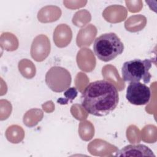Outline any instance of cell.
<instances>
[{
	"label": "cell",
	"mask_w": 157,
	"mask_h": 157,
	"mask_svg": "<svg viewBox=\"0 0 157 157\" xmlns=\"http://www.w3.org/2000/svg\"><path fill=\"white\" fill-rule=\"evenodd\" d=\"M119 102L116 86L105 80L90 82L82 93V107L90 114L104 117L113 112Z\"/></svg>",
	"instance_id": "obj_1"
},
{
	"label": "cell",
	"mask_w": 157,
	"mask_h": 157,
	"mask_svg": "<svg viewBox=\"0 0 157 157\" xmlns=\"http://www.w3.org/2000/svg\"><path fill=\"white\" fill-rule=\"evenodd\" d=\"M93 48L98 59L108 62L123 53L124 45L115 33H109L97 37L94 42Z\"/></svg>",
	"instance_id": "obj_2"
},
{
	"label": "cell",
	"mask_w": 157,
	"mask_h": 157,
	"mask_svg": "<svg viewBox=\"0 0 157 157\" xmlns=\"http://www.w3.org/2000/svg\"><path fill=\"white\" fill-rule=\"evenodd\" d=\"M152 60L145 59H134L123 63L121 68L122 78L128 82H139L141 80L144 83L150 82L151 75L149 70L151 67Z\"/></svg>",
	"instance_id": "obj_3"
},
{
	"label": "cell",
	"mask_w": 157,
	"mask_h": 157,
	"mask_svg": "<svg viewBox=\"0 0 157 157\" xmlns=\"http://www.w3.org/2000/svg\"><path fill=\"white\" fill-rule=\"evenodd\" d=\"M72 78L70 72L60 66H53L46 73L45 83L54 92L61 93L70 86Z\"/></svg>",
	"instance_id": "obj_4"
},
{
	"label": "cell",
	"mask_w": 157,
	"mask_h": 157,
	"mask_svg": "<svg viewBox=\"0 0 157 157\" xmlns=\"http://www.w3.org/2000/svg\"><path fill=\"white\" fill-rule=\"evenodd\" d=\"M151 98L150 88L145 83L131 82L126 89V99L132 104L136 105H145Z\"/></svg>",
	"instance_id": "obj_5"
},
{
	"label": "cell",
	"mask_w": 157,
	"mask_h": 157,
	"mask_svg": "<svg viewBox=\"0 0 157 157\" xmlns=\"http://www.w3.org/2000/svg\"><path fill=\"white\" fill-rule=\"evenodd\" d=\"M116 156H153L155 155L148 147L138 144L128 145L120 150L115 155Z\"/></svg>",
	"instance_id": "obj_6"
},
{
	"label": "cell",
	"mask_w": 157,
	"mask_h": 157,
	"mask_svg": "<svg viewBox=\"0 0 157 157\" xmlns=\"http://www.w3.org/2000/svg\"><path fill=\"white\" fill-rule=\"evenodd\" d=\"M77 95V90L75 88H70L64 93V96L69 99H74Z\"/></svg>",
	"instance_id": "obj_7"
}]
</instances>
